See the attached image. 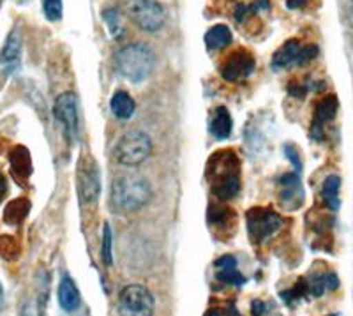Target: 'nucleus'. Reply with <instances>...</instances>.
Here are the masks:
<instances>
[{"label": "nucleus", "instance_id": "obj_1", "mask_svg": "<svg viewBox=\"0 0 353 316\" xmlns=\"http://www.w3.org/2000/svg\"><path fill=\"white\" fill-rule=\"evenodd\" d=\"M207 179L212 186V192L219 200L228 201L237 197L241 191L237 156L228 150L214 154L207 168Z\"/></svg>", "mask_w": 353, "mask_h": 316}, {"label": "nucleus", "instance_id": "obj_2", "mask_svg": "<svg viewBox=\"0 0 353 316\" xmlns=\"http://www.w3.org/2000/svg\"><path fill=\"white\" fill-rule=\"evenodd\" d=\"M115 68L131 83L147 80L156 69V53L149 44L134 43L119 50L115 55Z\"/></svg>", "mask_w": 353, "mask_h": 316}, {"label": "nucleus", "instance_id": "obj_3", "mask_svg": "<svg viewBox=\"0 0 353 316\" xmlns=\"http://www.w3.org/2000/svg\"><path fill=\"white\" fill-rule=\"evenodd\" d=\"M152 188L149 180L138 175H124L113 180L110 200L119 213H137L143 205L149 204Z\"/></svg>", "mask_w": 353, "mask_h": 316}, {"label": "nucleus", "instance_id": "obj_4", "mask_svg": "<svg viewBox=\"0 0 353 316\" xmlns=\"http://www.w3.org/2000/svg\"><path fill=\"white\" fill-rule=\"evenodd\" d=\"M152 154V140L145 131H129L115 147L117 161L124 166H138Z\"/></svg>", "mask_w": 353, "mask_h": 316}, {"label": "nucleus", "instance_id": "obj_5", "mask_svg": "<svg viewBox=\"0 0 353 316\" xmlns=\"http://www.w3.org/2000/svg\"><path fill=\"white\" fill-rule=\"evenodd\" d=\"M152 293L143 284H128L119 295V315L121 316H154Z\"/></svg>", "mask_w": 353, "mask_h": 316}, {"label": "nucleus", "instance_id": "obj_6", "mask_svg": "<svg viewBox=\"0 0 353 316\" xmlns=\"http://www.w3.org/2000/svg\"><path fill=\"white\" fill-rule=\"evenodd\" d=\"M131 20L145 30V32H157L166 21V11L157 0H132L129 4Z\"/></svg>", "mask_w": 353, "mask_h": 316}, {"label": "nucleus", "instance_id": "obj_7", "mask_svg": "<svg viewBox=\"0 0 353 316\" xmlns=\"http://www.w3.org/2000/svg\"><path fill=\"white\" fill-rule=\"evenodd\" d=\"M101 192L99 168L90 156L81 157L78 164V195L81 204H96Z\"/></svg>", "mask_w": 353, "mask_h": 316}, {"label": "nucleus", "instance_id": "obj_8", "mask_svg": "<svg viewBox=\"0 0 353 316\" xmlns=\"http://www.w3.org/2000/svg\"><path fill=\"white\" fill-rule=\"evenodd\" d=\"M57 120L64 126V131L69 140H74L80 128V108H78V97L74 92H64L55 99L53 106Z\"/></svg>", "mask_w": 353, "mask_h": 316}, {"label": "nucleus", "instance_id": "obj_9", "mask_svg": "<svg viewBox=\"0 0 353 316\" xmlns=\"http://www.w3.org/2000/svg\"><path fill=\"white\" fill-rule=\"evenodd\" d=\"M283 226V219L269 208H253L248 214V230L254 242L269 239Z\"/></svg>", "mask_w": 353, "mask_h": 316}, {"label": "nucleus", "instance_id": "obj_10", "mask_svg": "<svg viewBox=\"0 0 353 316\" xmlns=\"http://www.w3.org/2000/svg\"><path fill=\"white\" fill-rule=\"evenodd\" d=\"M254 71V59L249 52L239 50V52L232 53L228 59L225 60V64L221 68V75L230 83H239V81L245 80L253 75Z\"/></svg>", "mask_w": 353, "mask_h": 316}, {"label": "nucleus", "instance_id": "obj_11", "mask_svg": "<svg viewBox=\"0 0 353 316\" xmlns=\"http://www.w3.org/2000/svg\"><path fill=\"white\" fill-rule=\"evenodd\" d=\"M304 44L297 39H290L277 50L272 57V66L276 69L290 68V66H301V55Z\"/></svg>", "mask_w": 353, "mask_h": 316}, {"label": "nucleus", "instance_id": "obj_12", "mask_svg": "<svg viewBox=\"0 0 353 316\" xmlns=\"http://www.w3.org/2000/svg\"><path fill=\"white\" fill-rule=\"evenodd\" d=\"M337 112V99L334 96L325 97L323 101H320V104L316 106V113H314V122H313V137L316 140H321V132H323V126L334 119Z\"/></svg>", "mask_w": 353, "mask_h": 316}, {"label": "nucleus", "instance_id": "obj_13", "mask_svg": "<svg viewBox=\"0 0 353 316\" xmlns=\"http://www.w3.org/2000/svg\"><path fill=\"white\" fill-rule=\"evenodd\" d=\"M59 304L68 313L77 311L81 304L80 290L77 288V283L69 276H65L59 284Z\"/></svg>", "mask_w": 353, "mask_h": 316}, {"label": "nucleus", "instance_id": "obj_14", "mask_svg": "<svg viewBox=\"0 0 353 316\" xmlns=\"http://www.w3.org/2000/svg\"><path fill=\"white\" fill-rule=\"evenodd\" d=\"M279 188H281V201L288 205L290 201H295V207L302 201V182L299 173H285L279 179Z\"/></svg>", "mask_w": 353, "mask_h": 316}, {"label": "nucleus", "instance_id": "obj_15", "mask_svg": "<svg viewBox=\"0 0 353 316\" xmlns=\"http://www.w3.org/2000/svg\"><path fill=\"white\" fill-rule=\"evenodd\" d=\"M110 108H112V113L117 119L128 120L131 119L134 110H137V104L125 90H117L112 96V101H110Z\"/></svg>", "mask_w": 353, "mask_h": 316}, {"label": "nucleus", "instance_id": "obj_16", "mask_svg": "<svg viewBox=\"0 0 353 316\" xmlns=\"http://www.w3.org/2000/svg\"><path fill=\"white\" fill-rule=\"evenodd\" d=\"M232 128H233V122L228 110H226L225 106L216 108V112H214L212 115V120H210V131H212L214 137H216L217 140H226V138L232 135Z\"/></svg>", "mask_w": 353, "mask_h": 316}, {"label": "nucleus", "instance_id": "obj_17", "mask_svg": "<svg viewBox=\"0 0 353 316\" xmlns=\"http://www.w3.org/2000/svg\"><path fill=\"white\" fill-rule=\"evenodd\" d=\"M232 43V30L226 25H214L209 28V32L205 34V44L210 50H223Z\"/></svg>", "mask_w": 353, "mask_h": 316}, {"label": "nucleus", "instance_id": "obj_18", "mask_svg": "<svg viewBox=\"0 0 353 316\" xmlns=\"http://www.w3.org/2000/svg\"><path fill=\"white\" fill-rule=\"evenodd\" d=\"M339 188H341V179L337 175H329L321 186V198L332 210L339 208Z\"/></svg>", "mask_w": 353, "mask_h": 316}, {"label": "nucleus", "instance_id": "obj_19", "mask_svg": "<svg viewBox=\"0 0 353 316\" xmlns=\"http://www.w3.org/2000/svg\"><path fill=\"white\" fill-rule=\"evenodd\" d=\"M18 59H20V36H18V32H12L6 43L4 50H2V62L12 64Z\"/></svg>", "mask_w": 353, "mask_h": 316}, {"label": "nucleus", "instance_id": "obj_20", "mask_svg": "<svg viewBox=\"0 0 353 316\" xmlns=\"http://www.w3.org/2000/svg\"><path fill=\"white\" fill-rule=\"evenodd\" d=\"M217 279L221 283L230 284V286H241V284L245 283L244 276L237 270V265L235 267H225L219 268V273H217Z\"/></svg>", "mask_w": 353, "mask_h": 316}, {"label": "nucleus", "instance_id": "obj_21", "mask_svg": "<svg viewBox=\"0 0 353 316\" xmlns=\"http://www.w3.org/2000/svg\"><path fill=\"white\" fill-rule=\"evenodd\" d=\"M103 18H105V21L108 23L113 36H121L122 30H124V27H122L121 12L117 11V9H105V11H103Z\"/></svg>", "mask_w": 353, "mask_h": 316}, {"label": "nucleus", "instance_id": "obj_22", "mask_svg": "<svg viewBox=\"0 0 353 316\" xmlns=\"http://www.w3.org/2000/svg\"><path fill=\"white\" fill-rule=\"evenodd\" d=\"M12 168H14L17 175L18 173L23 177L30 175V156H28L27 150L23 152V157H20V148L12 152Z\"/></svg>", "mask_w": 353, "mask_h": 316}, {"label": "nucleus", "instance_id": "obj_23", "mask_svg": "<svg viewBox=\"0 0 353 316\" xmlns=\"http://www.w3.org/2000/svg\"><path fill=\"white\" fill-rule=\"evenodd\" d=\"M112 228H110V223H105V228H103V246H101V257L105 260L106 265H112L113 261V253H112Z\"/></svg>", "mask_w": 353, "mask_h": 316}, {"label": "nucleus", "instance_id": "obj_24", "mask_svg": "<svg viewBox=\"0 0 353 316\" xmlns=\"http://www.w3.org/2000/svg\"><path fill=\"white\" fill-rule=\"evenodd\" d=\"M43 11L50 21L62 18V0H43Z\"/></svg>", "mask_w": 353, "mask_h": 316}, {"label": "nucleus", "instance_id": "obj_25", "mask_svg": "<svg viewBox=\"0 0 353 316\" xmlns=\"http://www.w3.org/2000/svg\"><path fill=\"white\" fill-rule=\"evenodd\" d=\"M6 213H14V214H17V216H14V223H18V221L23 219V217L27 216V213H28L27 200H14L11 205H9Z\"/></svg>", "mask_w": 353, "mask_h": 316}, {"label": "nucleus", "instance_id": "obj_26", "mask_svg": "<svg viewBox=\"0 0 353 316\" xmlns=\"http://www.w3.org/2000/svg\"><path fill=\"white\" fill-rule=\"evenodd\" d=\"M285 154H286V157L292 161V164L295 166V168H297V170L302 168L301 156H299V152L295 150V147H293V145H285Z\"/></svg>", "mask_w": 353, "mask_h": 316}, {"label": "nucleus", "instance_id": "obj_27", "mask_svg": "<svg viewBox=\"0 0 353 316\" xmlns=\"http://www.w3.org/2000/svg\"><path fill=\"white\" fill-rule=\"evenodd\" d=\"M214 265H216L217 268L235 267V265H237V260H235V258H233V257H223V258H219V260H217Z\"/></svg>", "mask_w": 353, "mask_h": 316}, {"label": "nucleus", "instance_id": "obj_28", "mask_svg": "<svg viewBox=\"0 0 353 316\" xmlns=\"http://www.w3.org/2000/svg\"><path fill=\"white\" fill-rule=\"evenodd\" d=\"M265 311V306L261 300H254L253 302V315L254 316H261V313Z\"/></svg>", "mask_w": 353, "mask_h": 316}, {"label": "nucleus", "instance_id": "obj_29", "mask_svg": "<svg viewBox=\"0 0 353 316\" xmlns=\"http://www.w3.org/2000/svg\"><path fill=\"white\" fill-rule=\"evenodd\" d=\"M305 2H307V0H286V6H288L290 9H299L302 8V6H305Z\"/></svg>", "mask_w": 353, "mask_h": 316}, {"label": "nucleus", "instance_id": "obj_30", "mask_svg": "<svg viewBox=\"0 0 353 316\" xmlns=\"http://www.w3.org/2000/svg\"><path fill=\"white\" fill-rule=\"evenodd\" d=\"M6 192H8V182H6L4 177L0 175V201L4 200Z\"/></svg>", "mask_w": 353, "mask_h": 316}, {"label": "nucleus", "instance_id": "obj_31", "mask_svg": "<svg viewBox=\"0 0 353 316\" xmlns=\"http://www.w3.org/2000/svg\"><path fill=\"white\" fill-rule=\"evenodd\" d=\"M205 316H228V315H226L225 311H221V309H210Z\"/></svg>", "mask_w": 353, "mask_h": 316}, {"label": "nucleus", "instance_id": "obj_32", "mask_svg": "<svg viewBox=\"0 0 353 316\" xmlns=\"http://www.w3.org/2000/svg\"><path fill=\"white\" fill-rule=\"evenodd\" d=\"M348 18H350V25L353 28V0H350V11H348Z\"/></svg>", "mask_w": 353, "mask_h": 316}, {"label": "nucleus", "instance_id": "obj_33", "mask_svg": "<svg viewBox=\"0 0 353 316\" xmlns=\"http://www.w3.org/2000/svg\"><path fill=\"white\" fill-rule=\"evenodd\" d=\"M2 297H4V292H2V284H0V302H2Z\"/></svg>", "mask_w": 353, "mask_h": 316}]
</instances>
